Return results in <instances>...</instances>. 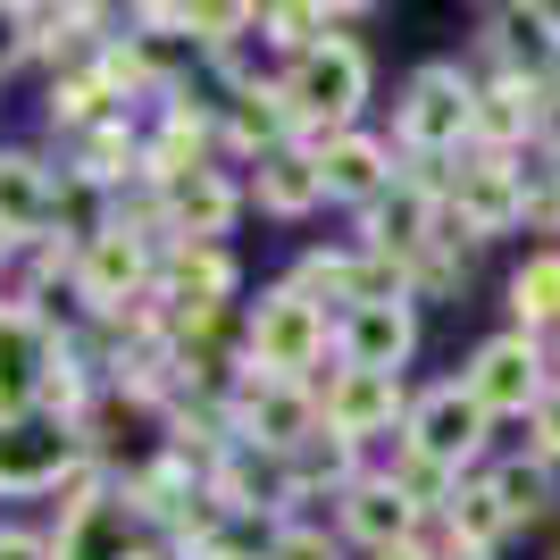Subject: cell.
I'll return each mask as SVG.
<instances>
[{
    "label": "cell",
    "mask_w": 560,
    "mask_h": 560,
    "mask_svg": "<svg viewBox=\"0 0 560 560\" xmlns=\"http://www.w3.org/2000/svg\"><path fill=\"white\" fill-rule=\"evenodd\" d=\"M477 84L460 59H427L394 101V151L401 160H460L477 142Z\"/></svg>",
    "instance_id": "obj_1"
},
{
    "label": "cell",
    "mask_w": 560,
    "mask_h": 560,
    "mask_svg": "<svg viewBox=\"0 0 560 560\" xmlns=\"http://www.w3.org/2000/svg\"><path fill=\"white\" fill-rule=\"evenodd\" d=\"M277 84H284V101H293V117H302V142L351 135V126H360V109H369V50L335 25L318 50L284 59Z\"/></svg>",
    "instance_id": "obj_2"
},
{
    "label": "cell",
    "mask_w": 560,
    "mask_h": 560,
    "mask_svg": "<svg viewBox=\"0 0 560 560\" xmlns=\"http://www.w3.org/2000/svg\"><path fill=\"white\" fill-rule=\"evenodd\" d=\"M160 243L135 226H101L75 243V268H68V302L84 310V318H126V310H142L151 293H160Z\"/></svg>",
    "instance_id": "obj_3"
},
{
    "label": "cell",
    "mask_w": 560,
    "mask_h": 560,
    "mask_svg": "<svg viewBox=\"0 0 560 560\" xmlns=\"http://www.w3.org/2000/svg\"><path fill=\"white\" fill-rule=\"evenodd\" d=\"M252 310V369L259 376H284V385H318V360L335 351V318L318 302H310L302 284L284 277V284H268L259 302H243Z\"/></svg>",
    "instance_id": "obj_4"
},
{
    "label": "cell",
    "mask_w": 560,
    "mask_h": 560,
    "mask_svg": "<svg viewBox=\"0 0 560 560\" xmlns=\"http://www.w3.org/2000/svg\"><path fill=\"white\" fill-rule=\"evenodd\" d=\"M210 502L226 518H252V527H293V502H310L302 493V477H293V460L284 452H268V444H252V435H234L226 452L210 460Z\"/></svg>",
    "instance_id": "obj_5"
},
{
    "label": "cell",
    "mask_w": 560,
    "mask_h": 560,
    "mask_svg": "<svg viewBox=\"0 0 560 560\" xmlns=\"http://www.w3.org/2000/svg\"><path fill=\"white\" fill-rule=\"evenodd\" d=\"M0 234L18 252L68 243V167H50L34 142H0Z\"/></svg>",
    "instance_id": "obj_6"
},
{
    "label": "cell",
    "mask_w": 560,
    "mask_h": 560,
    "mask_svg": "<svg viewBox=\"0 0 560 560\" xmlns=\"http://www.w3.org/2000/svg\"><path fill=\"white\" fill-rule=\"evenodd\" d=\"M460 385L486 401V419H536V401L552 394V343L502 327V335H486V343L468 351Z\"/></svg>",
    "instance_id": "obj_7"
},
{
    "label": "cell",
    "mask_w": 560,
    "mask_h": 560,
    "mask_svg": "<svg viewBox=\"0 0 560 560\" xmlns=\"http://www.w3.org/2000/svg\"><path fill=\"white\" fill-rule=\"evenodd\" d=\"M493 419L486 401L468 394L460 376H444V385H427L419 401H410V427H401V452H419V460L452 468V477H477V452H486Z\"/></svg>",
    "instance_id": "obj_8"
},
{
    "label": "cell",
    "mask_w": 560,
    "mask_h": 560,
    "mask_svg": "<svg viewBox=\"0 0 560 560\" xmlns=\"http://www.w3.org/2000/svg\"><path fill=\"white\" fill-rule=\"evenodd\" d=\"M410 385H401V376H376V369H343V360H335L327 376H318V419H327V435L335 444H360L369 452L376 435H401V427H410Z\"/></svg>",
    "instance_id": "obj_9"
},
{
    "label": "cell",
    "mask_w": 560,
    "mask_h": 560,
    "mask_svg": "<svg viewBox=\"0 0 560 560\" xmlns=\"http://www.w3.org/2000/svg\"><path fill=\"white\" fill-rule=\"evenodd\" d=\"M226 410H234V435H252V444L284 452V460L327 435V419H318V385H284V376H259V369L234 376Z\"/></svg>",
    "instance_id": "obj_10"
},
{
    "label": "cell",
    "mask_w": 560,
    "mask_h": 560,
    "mask_svg": "<svg viewBox=\"0 0 560 560\" xmlns=\"http://www.w3.org/2000/svg\"><path fill=\"white\" fill-rule=\"evenodd\" d=\"M234 293H243V268H234L226 243H167L151 302H160L167 327H201V318H226Z\"/></svg>",
    "instance_id": "obj_11"
},
{
    "label": "cell",
    "mask_w": 560,
    "mask_h": 560,
    "mask_svg": "<svg viewBox=\"0 0 560 560\" xmlns=\"http://www.w3.org/2000/svg\"><path fill=\"white\" fill-rule=\"evenodd\" d=\"M59 343H75V335H59L43 310L0 302V427L43 419V376L59 360Z\"/></svg>",
    "instance_id": "obj_12"
},
{
    "label": "cell",
    "mask_w": 560,
    "mask_h": 560,
    "mask_svg": "<svg viewBox=\"0 0 560 560\" xmlns=\"http://www.w3.org/2000/svg\"><path fill=\"white\" fill-rule=\"evenodd\" d=\"M93 460L84 435L59 419H18L0 427V502H25V493H59L75 468Z\"/></svg>",
    "instance_id": "obj_13"
},
{
    "label": "cell",
    "mask_w": 560,
    "mask_h": 560,
    "mask_svg": "<svg viewBox=\"0 0 560 560\" xmlns=\"http://www.w3.org/2000/svg\"><path fill=\"white\" fill-rule=\"evenodd\" d=\"M435 243H444V192L427 185L419 167H401L394 192L360 210V252H385V259H401V268H410V259L435 252Z\"/></svg>",
    "instance_id": "obj_14"
},
{
    "label": "cell",
    "mask_w": 560,
    "mask_h": 560,
    "mask_svg": "<svg viewBox=\"0 0 560 560\" xmlns=\"http://www.w3.org/2000/svg\"><path fill=\"white\" fill-rule=\"evenodd\" d=\"M335 527H343V544H360V552H401V544H419L427 536V511L410 502V493L385 477V468H369L360 486L335 493Z\"/></svg>",
    "instance_id": "obj_15"
},
{
    "label": "cell",
    "mask_w": 560,
    "mask_h": 560,
    "mask_svg": "<svg viewBox=\"0 0 560 560\" xmlns=\"http://www.w3.org/2000/svg\"><path fill=\"white\" fill-rule=\"evenodd\" d=\"M218 142H226L243 167H259V160H277V151L302 142V117H293V101H284L277 75H259L243 93H218Z\"/></svg>",
    "instance_id": "obj_16"
},
{
    "label": "cell",
    "mask_w": 560,
    "mask_h": 560,
    "mask_svg": "<svg viewBox=\"0 0 560 560\" xmlns=\"http://www.w3.org/2000/svg\"><path fill=\"white\" fill-rule=\"evenodd\" d=\"M419 351V302H360L335 318V360L343 369H376V376H401Z\"/></svg>",
    "instance_id": "obj_17"
},
{
    "label": "cell",
    "mask_w": 560,
    "mask_h": 560,
    "mask_svg": "<svg viewBox=\"0 0 560 560\" xmlns=\"http://www.w3.org/2000/svg\"><path fill=\"white\" fill-rule=\"evenodd\" d=\"M318 151V176H327V201H343V210H369V201H385L401 176L394 160V135H369V126H351V135H327L310 142Z\"/></svg>",
    "instance_id": "obj_18"
},
{
    "label": "cell",
    "mask_w": 560,
    "mask_h": 560,
    "mask_svg": "<svg viewBox=\"0 0 560 560\" xmlns=\"http://www.w3.org/2000/svg\"><path fill=\"white\" fill-rule=\"evenodd\" d=\"M167 210V243H226L234 218H243V185H234L226 167H192L176 185H151Z\"/></svg>",
    "instance_id": "obj_19"
},
{
    "label": "cell",
    "mask_w": 560,
    "mask_h": 560,
    "mask_svg": "<svg viewBox=\"0 0 560 560\" xmlns=\"http://www.w3.org/2000/svg\"><path fill=\"white\" fill-rule=\"evenodd\" d=\"M536 101H544V84H527V75H486L477 84V142L468 151L527 160L536 151Z\"/></svg>",
    "instance_id": "obj_20"
},
{
    "label": "cell",
    "mask_w": 560,
    "mask_h": 560,
    "mask_svg": "<svg viewBox=\"0 0 560 560\" xmlns=\"http://www.w3.org/2000/svg\"><path fill=\"white\" fill-rule=\"evenodd\" d=\"M252 201L268 218H310L318 201H327V176H318V151L310 142H293V151H277V160L252 167Z\"/></svg>",
    "instance_id": "obj_21"
},
{
    "label": "cell",
    "mask_w": 560,
    "mask_h": 560,
    "mask_svg": "<svg viewBox=\"0 0 560 560\" xmlns=\"http://www.w3.org/2000/svg\"><path fill=\"white\" fill-rule=\"evenodd\" d=\"M511 327L518 335H560V243L527 252L511 268Z\"/></svg>",
    "instance_id": "obj_22"
},
{
    "label": "cell",
    "mask_w": 560,
    "mask_h": 560,
    "mask_svg": "<svg viewBox=\"0 0 560 560\" xmlns=\"http://www.w3.org/2000/svg\"><path fill=\"white\" fill-rule=\"evenodd\" d=\"M435 518H444L452 544H468V552H502V536H518L511 511H502V493H493V477H460V493H452Z\"/></svg>",
    "instance_id": "obj_23"
},
{
    "label": "cell",
    "mask_w": 560,
    "mask_h": 560,
    "mask_svg": "<svg viewBox=\"0 0 560 560\" xmlns=\"http://www.w3.org/2000/svg\"><path fill=\"white\" fill-rule=\"evenodd\" d=\"M493 477V493H502V511H511V527H552V511H560V468L552 460H502V468H486Z\"/></svg>",
    "instance_id": "obj_24"
},
{
    "label": "cell",
    "mask_w": 560,
    "mask_h": 560,
    "mask_svg": "<svg viewBox=\"0 0 560 560\" xmlns=\"http://www.w3.org/2000/svg\"><path fill=\"white\" fill-rule=\"evenodd\" d=\"M293 284H302V293L327 310V318H343V310L360 302V243H343V252H302Z\"/></svg>",
    "instance_id": "obj_25"
},
{
    "label": "cell",
    "mask_w": 560,
    "mask_h": 560,
    "mask_svg": "<svg viewBox=\"0 0 560 560\" xmlns=\"http://www.w3.org/2000/svg\"><path fill=\"white\" fill-rule=\"evenodd\" d=\"M468 284V252L460 243H435V252L410 259V302H460Z\"/></svg>",
    "instance_id": "obj_26"
},
{
    "label": "cell",
    "mask_w": 560,
    "mask_h": 560,
    "mask_svg": "<svg viewBox=\"0 0 560 560\" xmlns=\"http://www.w3.org/2000/svg\"><path fill=\"white\" fill-rule=\"evenodd\" d=\"M259 560H351L343 536H327V527H310V518H293V527H277L268 536V552Z\"/></svg>",
    "instance_id": "obj_27"
},
{
    "label": "cell",
    "mask_w": 560,
    "mask_h": 560,
    "mask_svg": "<svg viewBox=\"0 0 560 560\" xmlns=\"http://www.w3.org/2000/svg\"><path fill=\"white\" fill-rule=\"evenodd\" d=\"M527 226H536V234H560V167H552V160L527 167Z\"/></svg>",
    "instance_id": "obj_28"
},
{
    "label": "cell",
    "mask_w": 560,
    "mask_h": 560,
    "mask_svg": "<svg viewBox=\"0 0 560 560\" xmlns=\"http://www.w3.org/2000/svg\"><path fill=\"white\" fill-rule=\"evenodd\" d=\"M527 452L560 468V376H552V394L536 401V419H527Z\"/></svg>",
    "instance_id": "obj_29"
},
{
    "label": "cell",
    "mask_w": 560,
    "mask_h": 560,
    "mask_svg": "<svg viewBox=\"0 0 560 560\" xmlns=\"http://www.w3.org/2000/svg\"><path fill=\"white\" fill-rule=\"evenodd\" d=\"M536 160L560 167V75H544V101H536Z\"/></svg>",
    "instance_id": "obj_30"
},
{
    "label": "cell",
    "mask_w": 560,
    "mask_h": 560,
    "mask_svg": "<svg viewBox=\"0 0 560 560\" xmlns=\"http://www.w3.org/2000/svg\"><path fill=\"white\" fill-rule=\"evenodd\" d=\"M0 560H50L43 527H0Z\"/></svg>",
    "instance_id": "obj_31"
},
{
    "label": "cell",
    "mask_w": 560,
    "mask_h": 560,
    "mask_svg": "<svg viewBox=\"0 0 560 560\" xmlns=\"http://www.w3.org/2000/svg\"><path fill=\"white\" fill-rule=\"evenodd\" d=\"M9 68H25V25H18V0L0 9V75Z\"/></svg>",
    "instance_id": "obj_32"
},
{
    "label": "cell",
    "mask_w": 560,
    "mask_h": 560,
    "mask_svg": "<svg viewBox=\"0 0 560 560\" xmlns=\"http://www.w3.org/2000/svg\"><path fill=\"white\" fill-rule=\"evenodd\" d=\"M427 552H435V560H493V552H468V544H452V527H444V518H427Z\"/></svg>",
    "instance_id": "obj_33"
},
{
    "label": "cell",
    "mask_w": 560,
    "mask_h": 560,
    "mask_svg": "<svg viewBox=\"0 0 560 560\" xmlns=\"http://www.w3.org/2000/svg\"><path fill=\"white\" fill-rule=\"evenodd\" d=\"M135 560H185V552H176V544H160V536H142V544H135Z\"/></svg>",
    "instance_id": "obj_34"
},
{
    "label": "cell",
    "mask_w": 560,
    "mask_h": 560,
    "mask_svg": "<svg viewBox=\"0 0 560 560\" xmlns=\"http://www.w3.org/2000/svg\"><path fill=\"white\" fill-rule=\"evenodd\" d=\"M376 560H435L427 544H401V552H376Z\"/></svg>",
    "instance_id": "obj_35"
},
{
    "label": "cell",
    "mask_w": 560,
    "mask_h": 560,
    "mask_svg": "<svg viewBox=\"0 0 560 560\" xmlns=\"http://www.w3.org/2000/svg\"><path fill=\"white\" fill-rule=\"evenodd\" d=\"M18 259H25V252H18V243H9V234H0V277H9V268H18Z\"/></svg>",
    "instance_id": "obj_36"
},
{
    "label": "cell",
    "mask_w": 560,
    "mask_h": 560,
    "mask_svg": "<svg viewBox=\"0 0 560 560\" xmlns=\"http://www.w3.org/2000/svg\"><path fill=\"white\" fill-rule=\"evenodd\" d=\"M552 376H560V335H552Z\"/></svg>",
    "instance_id": "obj_37"
},
{
    "label": "cell",
    "mask_w": 560,
    "mask_h": 560,
    "mask_svg": "<svg viewBox=\"0 0 560 560\" xmlns=\"http://www.w3.org/2000/svg\"><path fill=\"white\" fill-rule=\"evenodd\" d=\"M552 560H560V544H552Z\"/></svg>",
    "instance_id": "obj_38"
}]
</instances>
